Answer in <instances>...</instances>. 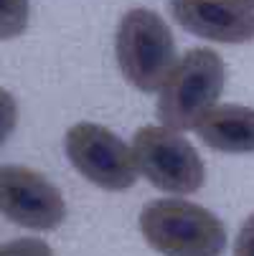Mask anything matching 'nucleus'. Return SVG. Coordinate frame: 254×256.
Here are the masks:
<instances>
[{"instance_id":"obj_9","label":"nucleus","mask_w":254,"mask_h":256,"mask_svg":"<svg viewBox=\"0 0 254 256\" xmlns=\"http://www.w3.org/2000/svg\"><path fill=\"white\" fill-rule=\"evenodd\" d=\"M28 16V0H0V41H11L26 33Z\"/></svg>"},{"instance_id":"obj_6","label":"nucleus","mask_w":254,"mask_h":256,"mask_svg":"<svg viewBox=\"0 0 254 256\" xmlns=\"http://www.w3.org/2000/svg\"><path fill=\"white\" fill-rule=\"evenodd\" d=\"M0 216L31 231H54L66 218V200L39 170L0 165Z\"/></svg>"},{"instance_id":"obj_11","label":"nucleus","mask_w":254,"mask_h":256,"mask_svg":"<svg viewBox=\"0 0 254 256\" xmlns=\"http://www.w3.org/2000/svg\"><path fill=\"white\" fill-rule=\"evenodd\" d=\"M18 124V104L16 96L6 89H0V148L6 144V140L13 134Z\"/></svg>"},{"instance_id":"obj_13","label":"nucleus","mask_w":254,"mask_h":256,"mask_svg":"<svg viewBox=\"0 0 254 256\" xmlns=\"http://www.w3.org/2000/svg\"><path fill=\"white\" fill-rule=\"evenodd\" d=\"M241 3H244L246 8H251V10H254V0H241Z\"/></svg>"},{"instance_id":"obj_4","label":"nucleus","mask_w":254,"mask_h":256,"mask_svg":"<svg viewBox=\"0 0 254 256\" xmlns=\"http://www.w3.org/2000/svg\"><path fill=\"white\" fill-rule=\"evenodd\" d=\"M132 152L140 175L170 196H191L201 190L206 180L198 150L170 127H140L132 137Z\"/></svg>"},{"instance_id":"obj_5","label":"nucleus","mask_w":254,"mask_h":256,"mask_svg":"<svg viewBox=\"0 0 254 256\" xmlns=\"http://www.w3.org/2000/svg\"><path fill=\"white\" fill-rule=\"evenodd\" d=\"M64 150L79 175L102 190L122 193L140 178L132 148L97 122H79L71 127L64 137Z\"/></svg>"},{"instance_id":"obj_8","label":"nucleus","mask_w":254,"mask_h":256,"mask_svg":"<svg viewBox=\"0 0 254 256\" xmlns=\"http://www.w3.org/2000/svg\"><path fill=\"white\" fill-rule=\"evenodd\" d=\"M193 132L216 152H254V109L244 104H216L203 114Z\"/></svg>"},{"instance_id":"obj_7","label":"nucleus","mask_w":254,"mask_h":256,"mask_svg":"<svg viewBox=\"0 0 254 256\" xmlns=\"http://www.w3.org/2000/svg\"><path fill=\"white\" fill-rule=\"evenodd\" d=\"M180 28L213 44L254 41V10L241 0H170Z\"/></svg>"},{"instance_id":"obj_10","label":"nucleus","mask_w":254,"mask_h":256,"mask_svg":"<svg viewBox=\"0 0 254 256\" xmlns=\"http://www.w3.org/2000/svg\"><path fill=\"white\" fill-rule=\"evenodd\" d=\"M0 256H54V251L44 238L26 236V238H16V241H8L6 246H0Z\"/></svg>"},{"instance_id":"obj_2","label":"nucleus","mask_w":254,"mask_h":256,"mask_svg":"<svg viewBox=\"0 0 254 256\" xmlns=\"http://www.w3.org/2000/svg\"><path fill=\"white\" fill-rule=\"evenodd\" d=\"M226 82L224 58L211 48H191L178 58L158 96V120L175 132L196 130L216 106Z\"/></svg>"},{"instance_id":"obj_1","label":"nucleus","mask_w":254,"mask_h":256,"mask_svg":"<svg viewBox=\"0 0 254 256\" xmlns=\"http://www.w3.org/2000/svg\"><path fill=\"white\" fill-rule=\"evenodd\" d=\"M140 234L163 256H221L226 228L219 216L183 198H158L140 210Z\"/></svg>"},{"instance_id":"obj_3","label":"nucleus","mask_w":254,"mask_h":256,"mask_svg":"<svg viewBox=\"0 0 254 256\" xmlns=\"http://www.w3.org/2000/svg\"><path fill=\"white\" fill-rule=\"evenodd\" d=\"M115 54L122 76L137 92H160L175 68V41L168 23L148 10L132 8L117 26Z\"/></svg>"},{"instance_id":"obj_12","label":"nucleus","mask_w":254,"mask_h":256,"mask_svg":"<svg viewBox=\"0 0 254 256\" xmlns=\"http://www.w3.org/2000/svg\"><path fill=\"white\" fill-rule=\"evenodd\" d=\"M234 256H254V213L241 224V228L236 234Z\"/></svg>"}]
</instances>
